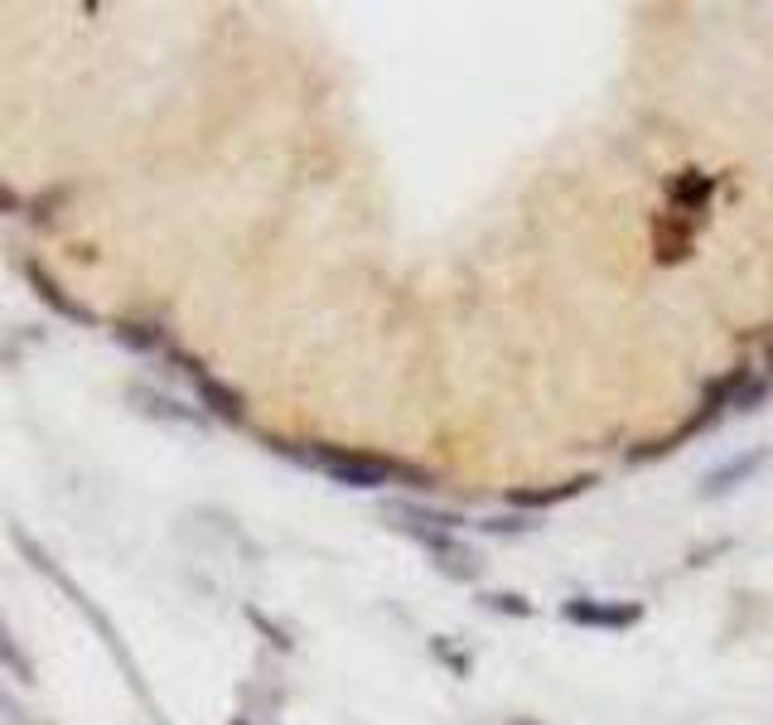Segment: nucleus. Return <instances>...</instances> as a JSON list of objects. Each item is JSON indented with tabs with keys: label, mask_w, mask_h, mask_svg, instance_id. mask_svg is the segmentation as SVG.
Returning <instances> with one entry per match:
<instances>
[{
	"label": "nucleus",
	"mask_w": 773,
	"mask_h": 725,
	"mask_svg": "<svg viewBox=\"0 0 773 725\" xmlns=\"http://www.w3.org/2000/svg\"><path fill=\"white\" fill-rule=\"evenodd\" d=\"M561 619L576 629H609V634H619V629H633L643 619V604L638 600H566Z\"/></svg>",
	"instance_id": "nucleus-2"
},
{
	"label": "nucleus",
	"mask_w": 773,
	"mask_h": 725,
	"mask_svg": "<svg viewBox=\"0 0 773 725\" xmlns=\"http://www.w3.org/2000/svg\"><path fill=\"white\" fill-rule=\"evenodd\" d=\"M30 281H34V290H39V300L59 310L63 320H92V310H83V305H78V300L63 296V286H59V281H49L44 271H34V267H30Z\"/></svg>",
	"instance_id": "nucleus-5"
},
{
	"label": "nucleus",
	"mask_w": 773,
	"mask_h": 725,
	"mask_svg": "<svg viewBox=\"0 0 773 725\" xmlns=\"http://www.w3.org/2000/svg\"><path fill=\"white\" fill-rule=\"evenodd\" d=\"M759 465H764V450H750V455H740V459H730L725 469H715L711 479H705V494H721V489H735V484L744 479V474H754Z\"/></svg>",
	"instance_id": "nucleus-7"
},
{
	"label": "nucleus",
	"mask_w": 773,
	"mask_h": 725,
	"mask_svg": "<svg viewBox=\"0 0 773 725\" xmlns=\"http://www.w3.org/2000/svg\"><path fill=\"white\" fill-rule=\"evenodd\" d=\"M484 610H498V614H517V619H527L532 614V604L523 595H484Z\"/></svg>",
	"instance_id": "nucleus-10"
},
{
	"label": "nucleus",
	"mask_w": 773,
	"mask_h": 725,
	"mask_svg": "<svg viewBox=\"0 0 773 725\" xmlns=\"http://www.w3.org/2000/svg\"><path fill=\"white\" fill-rule=\"evenodd\" d=\"M20 199H16V194H10V189H0V214H10V208H16Z\"/></svg>",
	"instance_id": "nucleus-13"
},
{
	"label": "nucleus",
	"mask_w": 773,
	"mask_h": 725,
	"mask_svg": "<svg viewBox=\"0 0 773 725\" xmlns=\"http://www.w3.org/2000/svg\"><path fill=\"white\" fill-rule=\"evenodd\" d=\"M315 469H324L334 484H349V489H382V484H425V474L421 469H411V465H396V459H386V455H368V450H343V445H315L310 455Z\"/></svg>",
	"instance_id": "nucleus-1"
},
{
	"label": "nucleus",
	"mask_w": 773,
	"mask_h": 725,
	"mask_svg": "<svg viewBox=\"0 0 773 725\" xmlns=\"http://www.w3.org/2000/svg\"><path fill=\"white\" fill-rule=\"evenodd\" d=\"M116 344H126V349H165V329H155V324H116Z\"/></svg>",
	"instance_id": "nucleus-9"
},
{
	"label": "nucleus",
	"mask_w": 773,
	"mask_h": 725,
	"mask_svg": "<svg viewBox=\"0 0 773 725\" xmlns=\"http://www.w3.org/2000/svg\"><path fill=\"white\" fill-rule=\"evenodd\" d=\"M711 194H715V179L711 175H682V179H672V199L682 204V208H705Z\"/></svg>",
	"instance_id": "nucleus-8"
},
{
	"label": "nucleus",
	"mask_w": 773,
	"mask_h": 725,
	"mask_svg": "<svg viewBox=\"0 0 773 725\" xmlns=\"http://www.w3.org/2000/svg\"><path fill=\"white\" fill-rule=\"evenodd\" d=\"M478 527H484V532H523V518H488V522H478Z\"/></svg>",
	"instance_id": "nucleus-12"
},
{
	"label": "nucleus",
	"mask_w": 773,
	"mask_h": 725,
	"mask_svg": "<svg viewBox=\"0 0 773 725\" xmlns=\"http://www.w3.org/2000/svg\"><path fill=\"white\" fill-rule=\"evenodd\" d=\"M126 397H131V402H141V412H151V416H159V421H175V426H208V421L198 416L194 406H184V402H175V397H165V392L145 387V382H131Z\"/></svg>",
	"instance_id": "nucleus-4"
},
{
	"label": "nucleus",
	"mask_w": 773,
	"mask_h": 725,
	"mask_svg": "<svg viewBox=\"0 0 773 725\" xmlns=\"http://www.w3.org/2000/svg\"><path fill=\"white\" fill-rule=\"evenodd\" d=\"M764 397H769V382L759 377V382H750V387H744V392H735V402H730V406H740V412H750V406H754V402H764Z\"/></svg>",
	"instance_id": "nucleus-11"
},
{
	"label": "nucleus",
	"mask_w": 773,
	"mask_h": 725,
	"mask_svg": "<svg viewBox=\"0 0 773 725\" xmlns=\"http://www.w3.org/2000/svg\"><path fill=\"white\" fill-rule=\"evenodd\" d=\"M184 367H189V377H194V387H198V397H204V406H213V412L228 416V421H243V416H247V402L237 397L228 382H218V377L208 373V367H198V363H189V359H184Z\"/></svg>",
	"instance_id": "nucleus-3"
},
{
	"label": "nucleus",
	"mask_w": 773,
	"mask_h": 725,
	"mask_svg": "<svg viewBox=\"0 0 773 725\" xmlns=\"http://www.w3.org/2000/svg\"><path fill=\"white\" fill-rule=\"evenodd\" d=\"M595 479H576V484H556V489H517L513 494V504L517 508H552V504H561V498H576L585 494Z\"/></svg>",
	"instance_id": "nucleus-6"
}]
</instances>
